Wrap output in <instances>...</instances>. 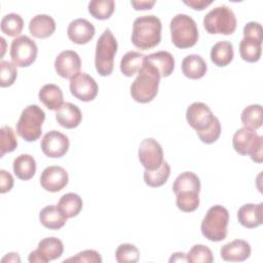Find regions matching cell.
Here are the masks:
<instances>
[{"label": "cell", "mask_w": 263, "mask_h": 263, "mask_svg": "<svg viewBox=\"0 0 263 263\" xmlns=\"http://www.w3.org/2000/svg\"><path fill=\"white\" fill-rule=\"evenodd\" d=\"M118 44L110 29L104 30L96 44L95 66L101 76H109L114 68V58Z\"/></svg>", "instance_id": "cell-5"}, {"label": "cell", "mask_w": 263, "mask_h": 263, "mask_svg": "<svg viewBox=\"0 0 263 263\" xmlns=\"http://www.w3.org/2000/svg\"><path fill=\"white\" fill-rule=\"evenodd\" d=\"M55 119L65 128H75L82 120V113L76 105L67 102L55 111Z\"/></svg>", "instance_id": "cell-19"}, {"label": "cell", "mask_w": 263, "mask_h": 263, "mask_svg": "<svg viewBox=\"0 0 263 263\" xmlns=\"http://www.w3.org/2000/svg\"><path fill=\"white\" fill-rule=\"evenodd\" d=\"M115 258L118 263H136L140 259V251L132 243H121L116 249Z\"/></svg>", "instance_id": "cell-37"}, {"label": "cell", "mask_w": 263, "mask_h": 263, "mask_svg": "<svg viewBox=\"0 0 263 263\" xmlns=\"http://www.w3.org/2000/svg\"><path fill=\"white\" fill-rule=\"evenodd\" d=\"M130 4L136 10H147V9H151L154 6L155 1H147V0L130 1Z\"/></svg>", "instance_id": "cell-46"}, {"label": "cell", "mask_w": 263, "mask_h": 263, "mask_svg": "<svg viewBox=\"0 0 263 263\" xmlns=\"http://www.w3.org/2000/svg\"><path fill=\"white\" fill-rule=\"evenodd\" d=\"M237 220L246 228H256L263 223V202L246 203L237 211Z\"/></svg>", "instance_id": "cell-18"}, {"label": "cell", "mask_w": 263, "mask_h": 263, "mask_svg": "<svg viewBox=\"0 0 263 263\" xmlns=\"http://www.w3.org/2000/svg\"><path fill=\"white\" fill-rule=\"evenodd\" d=\"M216 116L210 107L201 102L192 103L186 110V120L196 134L206 130L215 121Z\"/></svg>", "instance_id": "cell-11"}, {"label": "cell", "mask_w": 263, "mask_h": 263, "mask_svg": "<svg viewBox=\"0 0 263 263\" xmlns=\"http://www.w3.org/2000/svg\"><path fill=\"white\" fill-rule=\"evenodd\" d=\"M55 22L48 14H37L29 23V31L35 38L44 39L51 36L55 31Z\"/></svg>", "instance_id": "cell-20"}, {"label": "cell", "mask_w": 263, "mask_h": 263, "mask_svg": "<svg viewBox=\"0 0 263 263\" xmlns=\"http://www.w3.org/2000/svg\"><path fill=\"white\" fill-rule=\"evenodd\" d=\"M115 9L113 0H92L88 3V12L97 20H108Z\"/></svg>", "instance_id": "cell-35"}, {"label": "cell", "mask_w": 263, "mask_h": 263, "mask_svg": "<svg viewBox=\"0 0 263 263\" xmlns=\"http://www.w3.org/2000/svg\"><path fill=\"white\" fill-rule=\"evenodd\" d=\"M13 177L5 170H0V192L6 193L13 187Z\"/></svg>", "instance_id": "cell-44"}, {"label": "cell", "mask_w": 263, "mask_h": 263, "mask_svg": "<svg viewBox=\"0 0 263 263\" xmlns=\"http://www.w3.org/2000/svg\"><path fill=\"white\" fill-rule=\"evenodd\" d=\"M17 77L16 66L8 61L0 62V86L7 87L14 83Z\"/></svg>", "instance_id": "cell-39"}, {"label": "cell", "mask_w": 263, "mask_h": 263, "mask_svg": "<svg viewBox=\"0 0 263 263\" xmlns=\"http://www.w3.org/2000/svg\"><path fill=\"white\" fill-rule=\"evenodd\" d=\"M39 254L43 257L45 263L55 260L60 258L63 255L64 252V245L61 239L50 236V237H45L42 238L38 242V247L36 249Z\"/></svg>", "instance_id": "cell-27"}, {"label": "cell", "mask_w": 263, "mask_h": 263, "mask_svg": "<svg viewBox=\"0 0 263 263\" xmlns=\"http://www.w3.org/2000/svg\"><path fill=\"white\" fill-rule=\"evenodd\" d=\"M173 191L175 194L199 193L200 180L198 176L192 172L181 173L174 181Z\"/></svg>", "instance_id": "cell-24"}, {"label": "cell", "mask_w": 263, "mask_h": 263, "mask_svg": "<svg viewBox=\"0 0 263 263\" xmlns=\"http://www.w3.org/2000/svg\"><path fill=\"white\" fill-rule=\"evenodd\" d=\"M220 135H221V123L217 117L213 122V124L206 130L197 134L199 140L205 144H212L216 142L219 139Z\"/></svg>", "instance_id": "cell-42"}, {"label": "cell", "mask_w": 263, "mask_h": 263, "mask_svg": "<svg viewBox=\"0 0 263 263\" xmlns=\"http://www.w3.org/2000/svg\"><path fill=\"white\" fill-rule=\"evenodd\" d=\"M69 181L67 171L59 165H50L43 170L40 176L42 188L49 192H59L64 189Z\"/></svg>", "instance_id": "cell-14"}, {"label": "cell", "mask_w": 263, "mask_h": 263, "mask_svg": "<svg viewBox=\"0 0 263 263\" xmlns=\"http://www.w3.org/2000/svg\"><path fill=\"white\" fill-rule=\"evenodd\" d=\"M221 258L228 262H242L251 256V246L247 240L234 239L220 249Z\"/></svg>", "instance_id": "cell-17"}, {"label": "cell", "mask_w": 263, "mask_h": 263, "mask_svg": "<svg viewBox=\"0 0 263 263\" xmlns=\"http://www.w3.org/2000/svg\"><path fill=\"white\" fill-rule=\"evenodd\" d=\"M182 72L189 79L202 78L208 70L205 61L199 54H189L182 61Z\"/></svg>", "instance_id": "cell-23"}, {"label": "cell", "mask_w": 263, "mask_h": 263, "mask_svg": "<svg viewBox=\"0 0 263 263\" xmlns=\"http://www.w3.org/2000/svg\"><path fill=\"white\" fill-rule=\"evenodd\" d=\"M81 60L74 50H63L58 54L54 61L55 72L63 78H72L79 73Z\"/></svg>", "instance_id": "cell-15"}, {"label": "cell", "mask_w": 263, "mask_h": 263, "mask_svg": "<svg viewBox=\"0 0 263 263\" xmlns=\"http://www.w3.org/2000/svg\"><path fill=\"white\" fill-rule=\"evenodd\" d=\"M145 61L158 71L160 77H168L175 69V59L168 51L160 50L150 53L145 55Z\"/></svg>", "instance_id": "cell-21"}, {"label": "cell", "mask_w": 263, "mask_h": 263, "mask_svg": "<svg viewBox=\"0 0 263 263\" xmlns=\"http://www.w3.org/2000/svg\"><path fill=\"white\" fill-rule=\"evenodd\" d=\"M57 206L67 218H73L81 212L83 201L77 193L69 192L60 198Z\"/></svg>", "instance_id": "cell-29"}, {"label": "cell", "mask_w": 263, "mask_h": 263, "mask_svg": "<svg viewBox=\"0 0 263 263\" xmlns=\"http://www.w3.org/2000/svg\"><path fill=\"white\" fill-rule=\"evenodd\" d=\"M176 204L182 212H193L199 205V193L176 194Z\"/></svg>", "instance_id": "cell-40"}, {"label": "cell", "mask_w": 263, "mask_h": 263, "mask_svg": "<svg viewBox=\"0 0 263 263\" xmlns=\"http://www.w3.org/2000/svg\"><path fill=\"white\" fill-rule=\"evenodd\" d=\"M243 37L263 41L262 26L257 22H249L243 27Z\"/></svg>", "instance_id": "cell-43"}, {"label": "cell", "mask_w": 263, "mask_h": 263, "mask_svg": "<svg viewBox=\"0 0 263 263\" xmlns=\"http://www.w3.org/2000/svg\"><path fill=\"white\" fill-rule=\"evenodd\" d=\"M44 120V111L38 105H29L22 111L15 125V130L25 141L35 142L41 136Z\"/></svg>", "instance_id": "cell-6"}, {"label": "cell", "mask_w": 263, "mask_h": 263, "mask_svg": "<svg viewBox=\"0 0 263 263\" xmlns=\"http://www.w3.org/2000/svg\"><path fill=\"white\" fill-rule=\"evenodd\" d=\"M170 175H171V166L167 163V161L164 160L162 164L155 171L145 170L143 177L146 185L156 188L165 184Z\"/></svg>", "instance_id": "cell-32"}, {"label": "cell", "mask_w": 263, "mask_h": 263, "mask_svg": "<svg viewBox=\"0 0 263 263\" xmlns=\"http://www.w3.org/2000/svg\"><path fill=\"white\" fill-rule=\"evenodd\" d=\"M12 168L16 178L28 181L32 179L36 173V160L30 154H21L14 158Z\"/></svg>", "instance_id": "cell-26"}, {"label": "cell", "mask_w": 263, "mask_h": 263, "mask_svg": "<svg viewBox=\"0 0 263 263\" xmlns=\"http://www.w3.org/2000/svg\"><path fill=\"white\" fill-rule=\"evenodd\" d=\"M38 47L34 40L23 35L14 38L10 45V58L16 67H29L37 58Z\"/></svg>", "instance_id": "cell-9"}, {"label": "cell", "mask_w": 263, "mask_h": 263, "mask_svg": "<svg viewBox=\"0 0 263 263\" xmlns=\"http://www.w3.org/2000/svg\"><path fill=\"white\" fill-rule=\"evenodd\" d=\"M16 146L17 140L13 129L9 125H3L0 128V157L14 151Z\"/></svg>", "instance_id": "cell-36"}, {"label": "cell", "mask_w": 263, "mask_h": 263, "mask_svg": "<svg viewBox=\"0 0 263 263\" xmlns=\"http://www.w3.org/2000/svg\"><path fill=\"white\" fill-rule=\"evenodd\" d=\"M211 61L218 67L229 65L234 57L233 45L230 41L224 40L215 43L211 49Z\"/></svg>", "instance_id": "cell-28"}, {"label": "cell", "mask_w": 263, "mask_h": 263, "mask_svg": "<svg viewBox=\"0 0 263 263\" xmlns=\"http://www.w3.org/2000/svg\"><path fill=\"white\" fill-rule=\"evenodd\" d=\"M170 263L172 262H187V257H186V254L182 253V252H177V253H174L170 260H168Z\"/></svg>", "instance_id": "cell-48"}, {"label": "cell", "mask_w": 263, "mask_h": 263, "mask_svg": "<svg viewBox=\"0 0 263 263\" xmlns=\"http://www.w3.org/2000/svg\"><path fill=\"white\" fill-rule=\"evenodd\" d=\"M145 55L139 51L126 52L120 61V71L126 77H132L140 71L143 66Z\"/></svg>", "instance_id": "cell-30"}, {"label": "cell", "mask_w": 263, "mask_h": 263, "mask_svg": "<svg viewBox=\"0 0 263 263\" xmlns=\"http://www.w3.org/2000/svg\"><path fill=\"white\" fill-rule=\"evenodd\" d=\"M234 150L240 155H249L257 163L263 161V138L255 130L241 127L238 128L232 138Z\"/></svg>", "instance_id": "cell-7"}, {"label": "cell", "mask_w": 263, "mask_h": 263, "mask_svg": "<svg viewBox=\"0 0 263 263\" xmlns=\"http://www.w3.org/2000/svg\"><path fill=\"white\" fill-rule=\"evenodd\" d=\"M0 41H1V43H2V52H1V58L3 57V54H4V52H5V39L3 38V37H0Z\"/></svg>", "instance_id": "cell-49"}, {"label": "cell", "mask_w": 263, "mask_h": 263, "mask_svg": "<svg viewBox=\"0 0 263 263\" xmlns=\"http://www.w3.org/2000/svg\"><path fill=\"white\" fill-rule=\"evenodd\" d=\"M64 262H82V263H101L102 257L101 255L95 250H84L79 252L73 257L65 259Z\"/></svg>", "instance_id": "cell-41"}, {"label": "cell", "mask_w": 263, "mask_h": 263, "mask_svg": "<svg viewBox=\"0 0 263 263\" xmlns=\"http://www.w3.org/2000/svg\"><path fill=\"white\" fill-rule=\"evenodd\" d=\"M240 120L245 127L256 130L262 126V106L253 104L246 107L240 115Z\"/></svg>", "instance_id": "cell-33"}, {"label": "cell", "mask_w": 263, "mask_h": 263, "mask_svg": "<svg viewBox=\"0 0 263 263\" xmlns=\"http://www.w3.org/2000/svg\"><path fill=\"white\" fill-rule=\"evenodd\" d=\"M95 26L85 18H76L72 21L67 28L68 38L76 44H86L95 36Z\"/></svg>", "instance_id": "cell-16"}, {"label": "cell", "mask_w": 263, "mask_h": 263, "mask_svg": "<svg viewBox=\"0 0 263 263\" xmlns=\"http://www.w3.org/2000/svg\"><path fill=\"white\" fill-rule=\"evenodd\" d=\"M67 219L68 218L54 204L44 206L39 213L40 223L45 228L51 230H58L64 227V225L67 222Z\"/></svg>", "instance_id": "cell-25"}, {"label": "cell", "mask_w": 263, "mask_h": 263, "mask_svg": "<svg viewBox=\"0 0 263 263\" xmlns=\"http://www.w3.org/2000/svg\"><path fill=\"white\" fill-rule=\"evenodd\" d=\"M0 27L2 33H4L5 35H8L10 37H18L24 28V20L20 14L11 12L5 14L2 17Z\"/></svg>", "instance_id": "cell-34"}, {"label": "cell", "mask_w": 263, "mask_h": 263, "mask_svg": "<svg viewBox=\"0 0 263 263\" xmlns=\"http://www.w3.org/2000/svg\"><path fill=\"white\" fill-rule=\"evenodd\" d=\"M1 262L2 263H5V262H11V263H20L21 262V259H20V256L17 253H14V252H11V253H8L6 254L2 259H1Z\"/></svg>", "instance_id": "cell-47"}, {"label": "cell", "mask_w": 263, "mask_h": 263, "mask_svg": "<svg viewBox=\"0 0 263 263\" xmlns=\"http://www.w3.org/2000/svg\"><path fill=\"white\" fill-rule=\"evenodd\" d=\"M70 142L66 135L59 130H50L46 133L41 140V150L44 155L50 158H60L69 150Z\"/></svg>", "instance_id": "cell-13"}, {"label": "cell", "mask_w": 263, "mask_h": 263, "mask_svg": "<svg viewBox=\"0 0 263 263\" xmlns=\"http://www.w3.org/2000/svg\"><path fill=\"white\" fill-rule=\"evenodd\" d=\"M186 257L187 262L190 263H212L214 261L211 249L204 245H194Z\"/></svg>", "instance_id": "cell-38"}, {"label": "cell", "mask_w": 263, "mask_h": 263, "mask_svg": "<svg viewBox=\"0 0 263 263\" xmlns=\"http://www.w3.org/2000/svg\"><path fill=\"white\" fill-rule=\"evenodd\" d=\"M161 22L153 14L137 17L133 24L132 42L142 50L157 46L161 40Z\"/></svg>", "instance_id": "cell-1"}, {"label": "cell", "mask_w": 263, "mask_h": 263, "mask_svg": "<svg viewBox=\"0 0 263 263\" xmlns=\"http://www.w3.org/2000/svg\"><path fill=\"white\" fill-rule=\"evenodd\" d=\"M236 25L234 12L226 5L211 9L203 17V27L210 34L231 35L234 33Z\"/></svg>", "instance_id": "cell-8"}, {"label": "cell", "mask_w": 263, "mask_h": 263, "mask_svg": "<svg viewBox=\"0 0 263 263\" xmlns=\"http://www.w3.org/2000/svg\"><path fill=\"white\" fill-rule=\"evenodd\" d=\"M228 222V210L220 204L213 205L208 210L201 221V234L211 241H221L227 236Z\"/></svg>", "instance_id": "cell-3"}, {"label": "cell", "mask_w": 263, "mask_h": 263, "mask_svg": "<svg viewBox=\"0 0 263 263\" xmlns=\"http://www.w3.org/2000/svg\"><path fill=\"white\" fill-rule=\"evenodd\" d=\"M39 101L48 109L57 111L64 104V96L60 86L53 83L44 84L38 92Z\"/></svg>", "instance_id": "cell-22"}, {"label": "cell", "mask_w": 263, "mask_h": 263, "mask_svg": "<svg viewBox=\"0 0 263 263\" xmlns=\"http://www.w3.org/2000/svg\"><path fill=\"white\" fill-rule=\"evenodd\" d=\"M138 156L141 164L147 171L157 170L164 161L162 148L153 138L144 139L140 143Z\"/></svg>", "instance_id": "cell-10"}, {"label": "cell", "mask_w": 263, "mask_h": 263, "mask_svg": "<svg viewBox=\"0 0 263 263\" xmlns=\"http://www.w3.org/2000/svg\"><path fill=\"white\" fill-rule=\"evenodd\" d=\"M262 53V41L243 37L239 42L240 58L248 63L258 62Z\"/></svg>", "instance_id": "cell-31"}, {"label": "cell", "mask_w": 263, "mask_h": 263, "mask_svg": "<svg viewBox=\"0 0 263 263\" xmlns=\"http://www.w3.org/2000/svg\"><path fill=\"white\" fill-rule=\"evenodd\" d=\"M170 30L172 42L178 48L194 46L199 37L195 21L185 13H178L172 18Z\"/></svg>", "instance_id": "cell-4"}, {"label": "cell", "mask_w": 263, "mask_h": 263, "mask_svg": "<svg viewBox=\"0 0 263 263\" xmlns=\"http://www.w3.org/2000/svg\"><path fill=\"white\" fill-rule=\"evenodd\" d=\"M212 0H185L184 3L187 5V6H190L192 9H195V10H202L204 9L205 7H208L210 4H212Z\"/></svg>", "instance_id": "cell-45"}, {"label": "cell", "mask_w": 263, "mask_h": 263, "mask_svg": "<svg viewBox=\"0 0 263 263\" xmlns=\"http://www.w3.org/2000/svg\"><path fill=\"white\" fill-rule=\"evenodd\" d=\"M70 91L82 102H90L96 99L99 86L96 80L84 72H79L70 79Z\"/></svg>", "instance_id": "cell-12"}, {"label": "cell", "mask_w": 263, "mask_h": 263, "mask_svg": "<svg viewBox=\"0 0 263 263\" xmlns=\"http://www.w3.org/2000/svg\"><path fill=\"white\" fill-rule=\"evenodd\" d=\"M160 78L158 71L144 59L143 66L130 85L132 98L141 104L151 102L158 92Z\"/></svg>", "instance_id": "cell-2"}]
</instances>
